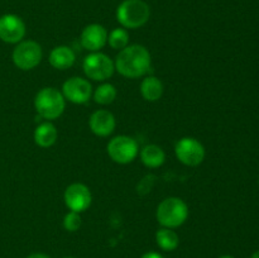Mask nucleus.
I'll return each mask as SVG.
<instances>
[{"label": "nucleus", "mask_w": 259, "mask_h": 258, "mask_svg": "<svg viewBox=\"0 0 259 258\" xmlns=\"http://www.w3.org/2000/svg\"><path fill=\"white\" fill-rule=\"evenodd\" d=\"M116 89L113 83L105 82L96 88L94 93V100L100 105H109L116 99Z\"/></svg>", "instance_id": "19"}, {"label": "nucleus", "mask_w": 259, "mask_h": 258, "mask_svg": "<svg viewBox=\"0 0 259 258\" xmlns=\"http://www.w3.org/2000/svg\"><path fill=\"white\" fill-rule=\"evenodd\" d=\"M27 258H51L50 255L45 254V253H33V254L28 255Z\"/></svg>", "instance_id": "23"}, {"label": "nucleus", "mask_w": 259, "mask_h": 258, "mask_svg": "<svg viewBox=\"0 0 259 258\" xmlns=\"http://www.w3.org/2000/svg\"><path fill=\"white\" fill-rule=\"evenodd\" d=\"M141 94L147 101L159 100L163 94V83L156 76H147L141 83Z\"/></svg>", "instance_id": "16"}, {"label": "nucleus", "mask_w": 259, "mask_h": 258, "mask_svg": "<svg viewBox=\"0 0 259 258\" xmlns=\"http://www.w3.org/2000/svg\"><path fill=\"white\" fill-rule=\"evenodd\" d=\"M175 153L181 163L190 167L199 166L205 158L204 146L192 137H185L180 139L175 147Z\"/></svg>", "instance_id": "8"}, {"label": "nucleus", "mask_w": 259, "mask_h": 258, "mask_svg": "<svg viewBox=\"0 0 259 258\" xmlns=\"http://www.w3.org/2000/svg\"><path fill=\"white\" fill-rule=\"evenodd\" d=\"M139 153L138 143L129 136L114 137L108 143V154L114 162L120 164L131 163Z\"/></svg>", "instance_id": "7"}, {"label": "nucleus", "mask_w": 259, "mask_h": 258, "mask_svg": "<svg viewBox=\"0 0 259 258\" xmlns=\"http://www.w3.org/2000/svg\"><path fill=\"white\" fill-rule=\"evenodd\" d=\"M151 53L142 45H128L119 51L115 58V70L128 78H138L148 73L151 68Z\"/></svg>", "instance_id": "1"}, {"label": "nucleus", "mask_w": 259, "mask_h": 258, "mask_svg": "<svg viewBox=\"0 0 259 258\" xmlns=\"http://www.w3.org/2000/svg\"><path fill=\"white\" fill-rule=\"evenodd\" d=\"M250 258H259V250H257V252L253 253V254L250 255Z\"/></svg>", "instance_id": "24"}, {"label": "nucleus", "mask_w": 259, "mask_h": 258, "mask_svg": "<svg viewBox=\"0 0 259 258\" xmlns=\"http://www.w3.org/2000/svg\"><path fill=\"white\" fill-rule=\"evenodd\" d=\"M156 242L161 249L166 252L175 250L180 244V238L174 229L169 228H161L156 233Z\"/></svg>", "instance_id": "18"}, {"label": "nucleus", "mask_w": 259, "mask_h": 258, "mask_svg": "<svg viewBox=\"0 0 259 258\" xmlns=\"http://www.w3.org/2000/svg\"><path fill=\"white\" fill-rule=\"evenodd\" d=\"M108 42L113 50L121 51L129 45V34L125 28H115L108 34Z\"/></svg>", "instance_id": "20"}, {"label": "nucleus", "mask_w": 259, "mask_h": 258, "mask_svg": "<svg viewBox=\"0 0 259 258\" xmlns=\"http://www.w3.org/2000/svg\"><path fill=\"white\" fill-rule=\"evenodd\" d=\"M151 17V8L144 0H123L116 8V20L126 29H137Z\"/></svg>", "instance_id": "2"}, {"label": "nucleus", "mask_w": 259, "mask_h": 258, "mask_svg": "<svg viewBox=\"0 0 259 258\" xmlns=\"http://www.w3.org/2000/svg\"><path fill=\"white\" fill-rule=\"evenodd\" d=\"M25 35V24L15 14H4L0 17V39L5 43H19Z\"/></svg>", "instance_id": "11"}, {"label": "nucleus", "mask_w": 259, "mask_h": 258, "mask_svg": "<svg viewBox=\"0 0 259 258\" xmlns=\"http://www.w3.org/2000/svg\"><path fill=\"white\" fill-rule=\"evenodd\" d=\"M57 129H56V126L48 120L39 124L34 131L35 144L42 147V148H48V147L53 146V144L56 143V141H57Z\"/></svg>", "instance_id": "15"}, {"label": "nucleus", "mask_w": 259, "mask_h": 258, "mask_svg": "<svg viewBox=\"0 0 259 258\" xmlns=\"http://www.w3.org/2000/svg\"><path fill=\"white\" fill-rule=\"evenodd\" d=\"M82 68L85 75L94 81H105L111 77L115 71L114 61L105 53L93 52L83 60Z\"/></svg>", "instance_id": "5"}, {"label": "nucleus", "mask_w": 259, "mask_h": 258, "mask_svg": "<svg viewBox=\"0 0 259 258\" xmlns=\"http://www.w3.org/2000/svg\"><path fill=\"white\" fill-rule=\"evenodd\" d=\"M50 63L52 67L57 70H67L72 67L75 63L76 56L75 52L68 46H58L55 47L50 53Z\"/></svg>", "instance_id": "14"}, {"label": "nucleus", "mask_w": 259, "mask_h": 258, "mask_svg": "<svg viewBox=\"0 0 259 258\" xmlns=\"http://www.w3.org/2000/svg\"><path fill=\"white\" fill-rule=\"evenodd\" d=\"M43 57L42 47L35 40H22L13 51V62L18 68L29 71L37 67Z\"/></svg>", "instance_id": "6"}, {"label": "nucleus", "mask_w": 259, "mask_h": 258, "mask_svg": "<svg viewBox=\"0 0 259 258\" xmlns=\"http://www.w3.org/2000/svg\"><path fill=\"white\" fill-rule=\"evenodd\" d=\"M219 258H234V257H233V255H229V254H225V255H222V257H219Z\"/></svg>", "instance_id": "25"}, {"label": "nucleus", "mask_w": 259, "mask_h": 258, "mask_svg": "<svg viewBox=\"0 0 259 258\" xmlns=\"http://www.w3.org/2000/svg\"><path fill=\"white\" fill-rule=\"evenodd\" d=\"M115 125V116L109 110H104V109L94 111L89 119V126L91 132L99 137H108L109 134L113 133Z\"/></svg>", "instance_id": "13"}, {"label": "nucleus", "mask_w": 259, "mask_h": 258, "mask_svg": "<svg viewBox=\"0 0 259 258\" xmlns=\"http://www.w3.org/2000/svg\"><path fill=\"white\" fill-rule=\"evenodd\" d=\"M81 227V217L80 212L70 211L63 218V228L67 232H77Z\"/></svg>", "instance_id": "21"}, {"label": "nucleus", "mask_w": 259, "mask_h": 258, "mask_svg": "<svg viewBox=\"0 0 259 258\" xmlns=\"http://www.w3.org/2000/svg\"><path fill=\"white\" fill-rule=\"evenodd\" d=\"M65 258H76V257H65Z\"/></svg>", "instance_id": "26"}, {"label": "nucleus", "mask_w": 259, "mask_h": 258, "mask_svg": "<svg viewBox=\"0 0 259 258\" xmlns=\"http://www.w3.org/2000/svg\"><path fill=\"white\" fill-rule=\"evenodd\" d=\"M62 95L66 100L73 104H85L93 95V88L86 78L75 76L63 82Z\"/></svg>", "instance_id": "10"}, {"label": "nucleus", "mask_w": 259, "mask_h": 258, "mask_svg": "<svg viewBox=\"0 0 259 258\" xmlns=\"http://www.w3.org/2000/svg\"><path fill=\"white\" fill-rule=\"evenodd\" d=\"M141 258H164V257L157 252H147L144 253Z\"/></svg>", "instance_id": "22"}, {"label": "nucleus", "mask_w": 259, "mask_h": 258, "mask_svg": "<svg viewBox=\"0 0 259 258\" xmlns=\"http://www.w3.org/2000/svg\"><path fill=\"white\" fill-rule=\"evenodd\" d=\"M34 108L38 115L48 121L60 118L66 108V99L56 88H43L34 98Z\"/></svg>", "instance_id": "4"}, {"label": "nucleus", "mask_w": 259, "mask_h": 258, "mask_svg": "<svg viewBox=\"0 0 259 258\" xmlns=\"http://www.w3.org/2000/svg\"><path fill=\"white\" fill-rule=\"evenodd\" d=\"M63 200H65L66 206L71 211L82 212L90 207L93 196H91L90 189L86 185L75 182L66 189L65 194H63Z\"/></svg>", "instance_id": "9"}, {"label": "nucleus", "mask_w": 259, "mask_h": 258, "mask_svg": "<svg viewBox=\"0 0 259 258\" xmlns=\"http://www.w3.org/2000/svg\"><path fill=\"white\" fill-rule=\"evenodd\" d=\"M156 218L162 227L175 229L181 227L187 220L189 206L180 197H167L157 206Z\"/></svg>", "instance_id": "3"}, {"label": "nucleus", "mask_w": 259, "mask_h": 258, "mask_svg": "<svg viewBox=\"0 0 259 258\" xmlns=\"http://www.w3.org/2000/svg\"><path fill=\"white\" fill-rule=\"evenodd\" d=\"M141 159L144 166L149 167V168H157L164 163L166 153L157 144H148V146L143 147V149L141 151Z\"/></svg>", "instance_id": "17"}, {"label": "nucleus", "mask_w": 259, "mask_h": 258, "mask_svg": "<svg viewBox=\"0 0 259 258\" xmlns=\"http://www.w3.org/2000/svg\"><path fill=\"white\" fill-rule=\"evenodd\" d=\"M80 40L85 50L99 52L108 43V32L101 24L93 23L83 28Z\"/></svg>", "instance_id": "12"}]
</instances>
